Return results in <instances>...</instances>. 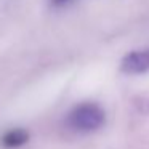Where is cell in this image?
<instances>
[{
	"instance_id": "6da1fadb",
	"label": "cell",
	"mask_w": 149,
	"mask_h": 149,
	"mask_svg": "<svg viewBox=\"0 0 149 149\" xmlns=\"http://www.w3.org/2000/svg\"><path fill=\"white\" fill-rule=\"evenodd\" d=\"M106 122V112L98 103L84 101L79 103L69 111L66 123L69 128L80 133H91L100 130Z\"/></svg>"
},
{
	"instance_id": "7a4b0ae2",
	"label": "cell",
	"mask_w": 149,
	"mask_h": 149,
	"mask_svg": "<svg viewBox=\"0 0 149 149\" xmlns=\"http://www.w3.org/2000/svg\"><path fill=\"white\" fill-rule=\"evenodd\" d=\"M120 69L125 74H143L149 71V50H135L123 56Z\"/></svg>"
},
{
	"instance_id": "3957f363",
	"label": "cell",
	"mask_w": 149,
	"mask_h": 149,
	"mask_svg": "<svg viewBox=\"0 0 149 149\" xmlns=\"http://www.w3.org/2000/svg\"><path fill=\"white\" fill-rule=\"evenodd\" d=\"M27 141H29V133L24 128H11V130H8V132H5L3 135H2V138H0L2 146L10 148V149L24 146Z\"/></svg>"
},
{
	"instance_id": "277c9868",
	"label": "cell",
	"mask_w": 149,
	"mask_h": 149,
	"mask_svg": "<svg viewBox=\"0 0 149 149\" xmlns=\"http://www.w3.org/2000/svg\"><path fill=\"white\" fill-rule=\"evenodd\" d=\"M69 0H52V3L55 5V7H63V5H66Z\"/></svg>"
}]
</instances>
